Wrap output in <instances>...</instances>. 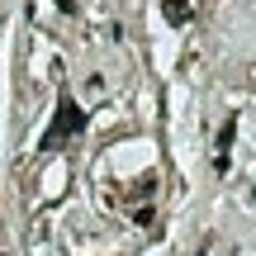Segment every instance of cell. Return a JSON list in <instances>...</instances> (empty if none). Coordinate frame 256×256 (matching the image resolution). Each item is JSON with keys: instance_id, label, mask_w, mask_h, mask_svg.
<instances>
[{"instance_id": "1", "label": "cell", "mask_w": 256, "mask_h": 256, "mask_svg": "<svg viewBox=\"0 0 256 256\" xmlns=\"http://www.w3.org/2000/svg\"><path fill=\"white\" fill-rule=\"evenodd\" d=\"M86 128V110L81 104L72 100V95H62V100H57V119H52V128H48L43 133V152H57V147H66V138H76Z\"/></svg>"}, {"instance_id": "2", "label": "cell", "mask_w": 256, "mask_h": 256, "mask_svg": "<svg viewBox=\"0 0 256 256\" xmlns=\"http://www.w3.org/2000/svg\"><path fill=\"white\" fill-rule=\"evenodd\" d=\"M232 138H238V114H232V119L228 124H223L218 128V152H214V171H218V176H228V152H232Z\"/></svg>"}, {"instance_id": "3", "label": "cell", "mask_w": 256, "mask_h": 256, "mask_svg": "<svg viewBox=\"0 0 256 256\" xmlns=\"http://www.w3.org/2000/svg\"><path fill=\"white\" fill-rule=\"evenodd\" d=\"M166 19H171V24L176 28H180V24H190V14H194V5H190V0H166Z\"/></svg>"}, {"instance_id": "4", "label": "cell", "mask_w": 256, "mask_h": 256, "mask_svg": "<svg viewBox=\"0 0 256 256\" xmlns=\"http://www.w3.org/2000/svg\"><path fill=\"white\" fill-rule=\"evenodd\" d=\"M152 190H156V176H142V180L133 185V194H138V200H142V194H152Z\"/></svg>"}]
</instances>
